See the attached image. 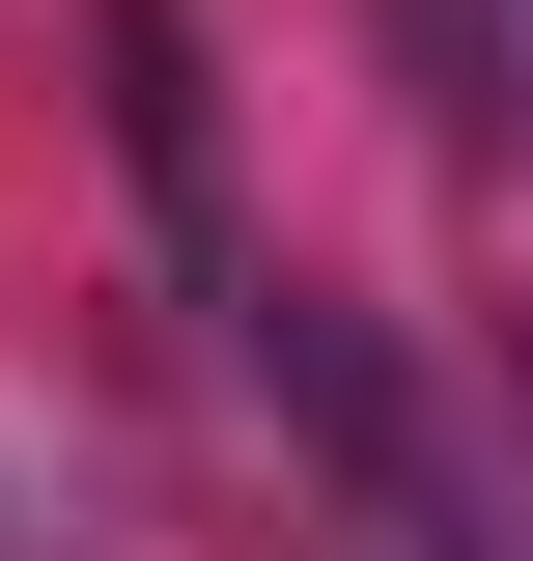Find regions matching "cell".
<instances>
[]
</instances>
